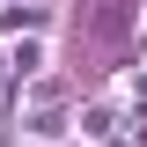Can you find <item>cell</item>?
Wrapping results in <instances>:
<instances>
[{
    "label": "cell",
    "instance_id": "obj_3",
    "mask_svg": "<svg viewBox=\"0 0 147 147\" xmlns=\"http://www.w3.org/2000/svg\"><path fill=\"white\" fill-rule=\"evenodd\" d=\"M44 22H52V15H44L37 0H22V7H7V15H0V30H22V37H37Z\"/></svg>",
    "mask_w": 147,
    "mask_h": 147
},
{
    "label": "cell",
    "instance_id": "obj_1",
    "mask_svg": "<svg viewBox=\"0 0 147 147\" xmlns=\"http://www.w3.org/2000/svg\"><path fill=\"white\" fill-rule=\"evenodd\" d=\"M66 118H74V96H66V81H52V74H30V110H22V140H59L66 132Z\"/></svg>",
    "mask_w": 147,
    "mask_h": 147
},
{
    "label": "cell",
    "instance_id": "obj_2",
    "mask_svg": "<svg viewBox=\"0 0 147 147\" xmlns=\"http://www.w3.org/2000/svg\"><path fill=\"white\" fill-rule=\"evenodd\" d=\"M118 125H125V118H118L110 103H103V110H81V132H88L96 147H110V140H118Z\"/></svg>",
    "mask_w": 147,
    "mask_h": 147
}]
</instances>
